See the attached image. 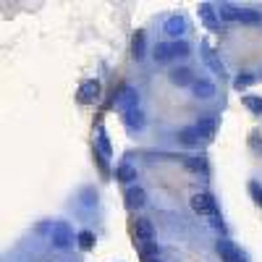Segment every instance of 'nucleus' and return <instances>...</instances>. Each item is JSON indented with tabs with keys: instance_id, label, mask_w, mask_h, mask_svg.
I'll return each instance as SVG.
<instances>
[{
	"instance_id": "nucleus-15",
	"label": "nucleus",
	"mask_w": 262,
	"mask_h": 262,
	"mask_svg": "<svg viewBox=\"0 0 262 262\" xmlns=\"http://www.w3.org/2000/svg\"><path fill=\"white\" fill-rule=\"evenodd\" d=\"M144 50H147L144 32H137L134 37H131V55H134V60H142L144 58Z\"/></svg>"
},
{
	"instance_id": "nucleus-3",
	"label": "nucleus",
	"mask_w": 262,
	"mask_h": 262,
	"mask_svg": "<svg viewBox=\"0 0 262 262\" xmlns=\"http://www.w3.org/2000/svg\"><path fill=\"white\" fill-rule=\"evenodd\" d=\"M71 242H74L71 226L66 223V221H58V223L53 226V247H55V249H69Z\"/></svg>"
},
{
	"instance_id": "nucleus-8",
	"label": "nucleus",
	"mask_w": 262,
	"mask_h": 262,
	"mask_svg": "<svg viewBox=\"0 0 262 262\" xmlns=\"http://www.w3.org/2000/svg\"><path fill=\"white\" fill-rule=\"evenodd\" d=\"M200 16H202L205 27H207L210 32H217V29H221V21H217V13H215V8H212L210 3H200Z\"/></svg>"
},
{
	"instance_id": "nucleus-28",
	"label": "nucleus",
	"mask_w": 262,
	"mask_h": 262,
	"mask_svg": "<svg viewBox=\"0 0 262 262\" xmlns=\"http://www.w3.org/2000/svg\"><path fill=\"white\" fill-rule=\"evenodd\" d=\"M249 191H252V196H254V202H257V205H262V189H259V184H254V181H252V184H249Z\"/></svg>"
},
{
	"instance_id": "nucleus-25",
	"label": "nucleus",
	"mask_w": 262,
	"mask_h": 262,
	"mask_svg": "<svg viewBox=\"0 0 262 262\" xmlns=\"http://www.w3.org/2000/svg\"><path fill=\"white\" fill-rule=\"evenodd\" d=\"M97 144H100V152H102V155H105V158H111V139H107L105 128L97 131Z\"/></svg>"
},
{
	"instance_id": "nucleus-13",
	"label": "nucleus",
	"mask_w": 262,
	"mask_h": 262,
	"mask_svg": "<svg viewBox=\"0 0 262 262\" xmlns=\"http://www.w3.org/2000/svg\"><path fill=\"white\" fill-rule=\"evenodd\" d=\"M176 139H179L184 147H200V134H196V128H194V126L181 128L179 134H176Z\"/></svg>"
},
{
	"instance_id": "nucleus-22",
	"label": "nucleus",
	"mask_w": 262,
	"mask_h": 262,
	"mask_svg": "<svg viewBox=\"0 0 262 262\" xmlns=\"http://www.w3.org/2000/svg\"><path fill=\"white\" fill-rule=\"evenodd\" d=\"M238 13H242V8H233V6H221V11H217V16L223 21H238Z\"/></svg>"
},
{
	"instance_id": "nucleus-23",
	"label": "nucleus",
	"mask_w": 262,
	"mask_h": 262,
	"mask_svg": "<svg viewBox=\"0 0 262 262\" xmlns=\"http://www.w3.org/2000/svg\"><path fill=\"white\" fill-rule=\"evenodd\" d=\"M170 55H173V58H184V55H189V45H186L184 39L170 42Z\"/></svg>"
},
{
	"instance_id": "nucleus-6",
	"label": "nucleus",
	"mask_w": 262,
	"mask_h": 262,
	"mask_svg": "<svg viewBox=\"0 0 262 262\" xmlns=\"http://www.w3.org/2000/svg\"><path fill=\"white\" fill-rule=\"evenodd\" d=\"M202 50H205V53H202V58H205V63H207L210 69H212V74H217V76L223 79V76H226V66L221 63V58H217V53H215V50H212L210 45H202Z\"/></svg>"
},
{
	"instance_id": "nucleus-9",
	"label": "nucleus",
	"mask_w": 262,
	"mask_h": 262,
	"mask_svg": "<svg viewBox=\"0 0 262 262\" xmlns=\"http://www.w3.org/2000/svg\"><path fill=\"white\" fill-rule=\"evenodd\" d=\"M152 236H155V226H152L147 217H139L137 221V242L139 244H149Z\"/></svg>"
},
{
	"instance_id": "nucleus-5",
	"label": "nucleus",
	"mask_w": 262,
	"mask_h": 262,
	"mask_svg": "<svg viewBox=\"0 0 262 262\" xmlns=\"http://www.w3.org/2000/svg\"><path fill=\"white\" fill-rule=\"evenodd\" d=\"M100 97V81L97 79H90V81H84L81 86H79V102H95Z\"/></svg>"
},
{
	"instance_id": "nucleus-20",
	"label": "nucleus",
	"mask_w": 262,
	"mask_h": 262,
	"mask_svg": "<svg viewBox=\"0 0 262 262\" xmlns=\"http://www.w3.org/2000/svg\"><path fill=\"white\" fill-rule=\"evenodd\" d=\"M238 21H242V24H259V21H262V13H259V11L242 8V13H238Z\"/></svg>"
},
{
	"instance_id": "nucleus-2",
	"label": "nucleus",
	"mask_w": 262,
	"mask_h": 262,
	"mask_svg": "<svg viewBox=\"0 0 262 262\" xmlns=\"http://www.w3.org/2000/svg\"><path fill=\"white\" fill-rule=\"evenodd\" d=\"M116 107L121 113H128V111H137L139 107V92L134 90V86H121V90L116 92Z\"/></svg>"
},
{
	"instance_id": "nucleus-14",
	"label": "nucleus",
	"mask_w": 262,
	"mask_h": 262,
	"mask_svg": "<svg viewBox=\"0 0 262 262\" xmlns=\"http://www.w3.org/2000/svg\"><path fill=\"white\" fill-rule=\"evenodd\" d=\"M123 123L131 128V131H139V128H144V113L139 111H128V113H123Z\"/></svg>"
},
{
	"instance_id": "nucleus-4",
	"label": "nucleus",
	"mask_w": 262,
	"mask_h": 262,
	"mask_svg": "<svg viewBox=\"0 0 262 262\" xmlns=\"http://www.w3.org/2000/svg\"><path fill=\"white\" fill-rule=\"evenodd\" d=\"M215 252L221 254V262H244L242 252H238V247L233 242H228V238H221V242H215Z\"/></svg>"
},
{
	"instance_id": "nucleus-1",
	"label": "nucleus",
	"mask_w": 262,
	"mask_h": 262,
	"mask_svg": "<svg viewBox=\"0 0 262 262\" xmlns=\"http://www.w3.org/2000/svg\"><path fill=\"white\" fill-rule=\"evenodd\" d=\"M191 210H194L196 215H210V217H215V215H217V202H215L212 194L196 191V194L191 196Z\"/></svg>"
},
{
	"instance_id": "nucleus-18",
	"label": "nucleus",
	"mask_w": 262,
	"mask_h": 262,
	"mask_svg": "<svg viewBox=\"0 0 262 262\" xmlns=\"http://www.w3.org/2000/svg\"><path fill=\"white\" fill-rule=\"evenodd\" d=\"M116 179L123 181V184H131V181L137 179V168H134V165H128V163H121V165L116 168Z\"/></svg>"
},
{
	"instance_id": "nucleus-27",
	"label": "nucleus",
	"mask_w": 262,
	"mask_h": 262,
	"mask_svg": "<svg viewBox=\"0 0 262 262\" xmlns=\"http://www.w3.org/2000/svg\"><path fill=\"white\" fill-rule=\"evenodd\" d=\"M244 105L249 107L252 113H257V116H262V97H254V95H247L244 97Z\"/></svg>"
},
{
	"instance_id": "nucleus-16",
	"label": "nucleus",
	"mask_w": 262,
	"mask_h": 262,
	"mask_svg": "<svg viewBox=\"0 0 262 262\" xmlns=\"http://www.w3.org/2000/svg\"><path fill=\"white\" fill-rule=\"evenodd\" d=\"M144 202H147V194H144V189H128L126 191V205L134 210V207H144Z\"/></svg>"
},
{
	"instance_id": "nucleus-7",
	"label": "nucleus",
	"mask_w": 262,
	"mask_h": 262,
	"mask_svg": "<svg viewBox=\"0 0 262 262\" xmlns=\"http://www.w3.org/2000/svg\"><path fill=\"white\" fill-rule=\"evenodd\" d=\"M196 128V134H200V139H212L215 137V131H217V121L212 118V116H205V118H200V123L194 126Z\"/></svg>"
},
{
	"instance_id": "nucleus-26",
	"label": "nucleus",
	"mask_w": 262,
	"mask_h": 262,
	"mask_svg": "<svg viewBox=\"0 0 262 262\" xmlns=\"http://www.w3.org/2000/svg\"><path fill=\"white\" fill-rule=\"evenodd\" d=\"M257 79L252 76V74H238L236 79H233V86H236V90H247V86H252Z\"/></svg>"
},
{
	"instance_id": "nucleus-21",
	"label": "nucleus",
	"mask_w": 262,
	"mask_h": 262,
	"mask_svg": "<svg viewBox=\"0 0 262 262\" xmlns=\"http://www.w3.org/2000/svg\"><path fill=\"white\" fill-rule=\"evenodd\" d=\"M139 254H142V259L144 262H152V259H158V247L155 244H139Z\"/></svg>"
},
{
	"instance_id": "nucleus-17",
	"label": "nucleus",
	"mask_w": 262,
	"mask_h": 262,
	"mask_svg": "<svg viewBox=\"0 0 262 262\" xmlns=\"http://www.w3.org/2000/svg\"><path fill=\"white\" fill-rule=\"evenodd\" d=\"M184 165H186L189 170H194V173H207V160H205V155H189V158H184Z\"/></svg>"
},
{
	"instance_id": "nucleus-12",
	"label": "nucleus",
	"mask_w": 262,
	"mask_h": 262,
	"mask_svg": "<svg viewBox=\"0 0 262 262\" xmlns=\"http://www.w3.org/2000/svg\"><path fill=\"white\" fill-rule=\"evenodd\" d=\"M168 79L173 81V84H176V86H191L196 79L191 76V71L189 69H173L170 74H168Z\"/></svg>"
},
{
	"instance_id": "nucleus-24",
	"label": "nucleus",
	"mask_w": 262,
	"mask_h": 262,
	"mask_svg": "<svg viewBox=\"0 0 262 262\" xmlns=\"http://www.w3.org/2000/svg\"><path fill=\"white\" fill-rule=\"evenodd\" d=\"M76 238H79V247H81V249H92V247H95V242H97L92 231H81Z\"/></svg>"
},
{
	"instance_id": "nucleus-10",
	"label": "nucleus",
	"mask_w": 262,
	"mask_h": 262,
	"mask_svg": "<svg viewBox=\"0 0 262 262\" xmlns=\"http://www.w3.org/2000/svg\"><path fill=\"white\" fill-rule=\"evenodd\" d=\"M165 32L170 37H181L186 32V18L184 16H168L165 18Z\"/></svg>"
},
{
	"instance_id": "nucleus-11",
	"label": "nucleus",
	"mask_w": 262,
	"mask_h": 262,
	"mask_svg": "<svg viewBox=\"0 0 262 262\" xmlns=\"http://www.w3.org/2000/svg\"><path fill=\"white\" fill-rule=\"evenodd\" d=\"M191 92H194V97L207 100V97H212V95H215V84H212V81H207V79H196V81L191 84Z\"/></svg>"
},
{
	"instance_id": "nucleus-19",
	"label": "nucleus",
	"mask_w": 262,
	"mask_h": 262,
	"mask_svg": "<svg viewBox=\"0 0 262 262\" xmlns=\"http://www.w3.org/2000/svg\"><path fill=\"white\" fill-rule=\"evenodd\" d=\"M152 55H155L158 63H165L168 58H173V55H170V42H158V45H155V53H152Z\"/></svg>"
},
{
	"instance_id": "nucleus-29",
	"label": "nucleus",
	"mask_w": 262,
	"mask_h": 262,
	"mask_svg": "<svg viewBox=\"0 0 262 262\" xmlns=\"http://www.w3.org/2000/svg\"><path fill=\"white\" fill-rule=\"evenodd\" d=\"M152 262H158V259H152Z\"/></svg>"
}]
</instances>
